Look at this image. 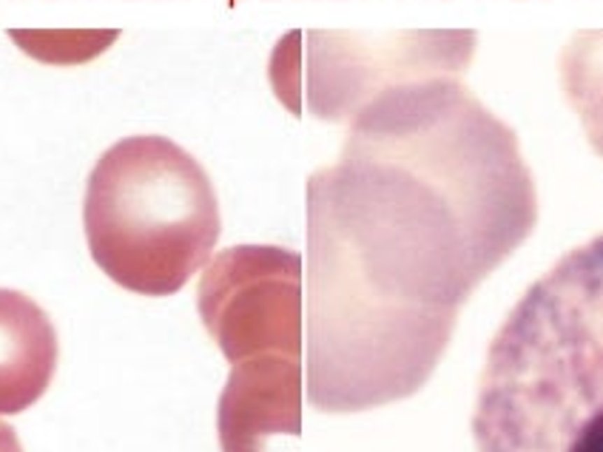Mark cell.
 <instances>
[{"instance_id":"obj_1","label":"cell","mask_w":603,"mask_h":452,"mask_svg":"<svg viewBox=\"0 0 603 452\" xmlns=\"http://www.w3.org/2000/svg\"><path fill=\"white\" fill-rule=\"evenodd\" d=\"M518 134L455 71L378 89L308 180V398L362 413L441 361L461 305L535 231Z\"/></svg>"},{"instance_id":"obj_2","label":"cell","mask_w":603,"mask_h":452,"mask_svg":"<svg viewBox=\"0 0 603 452\" xmlns=\"http://www.w3.org/2000/svg\"><path fill=\"white\" fill-rule=\"evenodd\" d=\"M476 452H603V233L532 282L487 347Z\"/></svg>"},{"instance_id":"obj_3","label":"cell","mask_w":603,"mask_h":452,"mask_svg":"<svg viewBox=\"0 0 603 452\" xmlns=\"http://www.w3.org/2000/svg\"><path fill=\"white\" fill-rule=\"evenodd\" d=\"M83 228L97 268L137 296H171L208 265L222 231L208 171L162 134L122 137L85 182Z\"/></svg>"},{"instance_id":"obj_4","label":"cell","mask_w":603,"mask_h":452,"mask_svg":"<svg viewBox=\"0 0 603 452\" xmlns=\"http://www.w3.org/2000/svg\"><path fill=\"white\" fill-rule=\"evenodd\" d=\"M302 43V111L316 119H348L350 111L396 80L455 71L464 74L478 34L469 29L424 31H308Z\"/></svg>"},{"instance_id":"obj_5","label":"cell","mask_w":603,"mask_h":452,"mask_svg":"<svg viewBox=\"0 0 603 452\" xmlns=\"http://www.w3.org/2000/svg\"><path fill=\"white\" fill-rule=\"evenodd\" d=\"M302 256L274 245L217 254L197 291V307L231 364L265 353L302 356Z\"/></svg>"},{"instance_id":"obj_6","label":"cell","mask_w":603,"mask_h":452,"mask_svg":"<svg viewBox=\"0 0 603 452\" xmlns=\"http://www.w3.org/2000/svg\"><path fill=\"white\" fill-rule=\"evenodd\" d=\"M302 356L265 353L231 364L217 407L222 452H299Z\"/></svg>"},{"instance_id":"obj_7","label":"cell","mask_w":603,"mask_h":452,"mask_svg":"<svg viewBox=\"0 0 603 452\" xmlns=\"http://www.w3.org/2000/svg\"><path fill=\"white\" fill-rule=\"evenodd\" d=\"M57 330L31 296L0 287V416L43 398L57 370Z\"/></svg>"},{"instance_id":"obj_8","label":"cell","mask_w":603,"mask_h":452,"mask_svg":"<svg viewBox=\"0 0 603 452\" xmlns=\"http://www.w3.org/2000/svg\"><path fill=\"white\" fill-rule=\"evenodd\" d=\"M558 74L589 145L603 156V29L575 31L558 57Z\"/></svg>"},{"instance_id":"obj_9","label":"cell","mask_w":603,"mask_h":452,"mask_svg":"<svg viewBox=\"0 0 603 452\" xmlns=\"http://www.w3.org/2000/svg\"><path fill=\"white\" fill-rule=\"evenodd\" d=\"M15 43L46 63H83L106 52L120 31H9Z\"/></svg>"},{"instance_id":"obj_10","label":"cell","mask_w":603,"mask_h":452,"mask_svg":"<svg viewBox=\"0 0 603 452\" xmlns=\"http://www.w3.org/2000/svg\"><path fill=\"white\" fill-rule=\"evenodd\" d=\"M302 40H305V31L299 29L282 34L268 63L271 86L293 117H302Z\"/></svg>"},{"instance_id":"obj_11","label":"cell","mask_w":603,"mask_h":452,"mask_svg":"<svg viewBox=\"0 0 603 452\" xmlns=\"http://www.w3.org/2000/svg\"><path fill=\"white\" fill-rule=\"evenodd\" d=\"M0 452H23L15 427L6 424V421H0Z\"/></svg>"}]
</instances>
